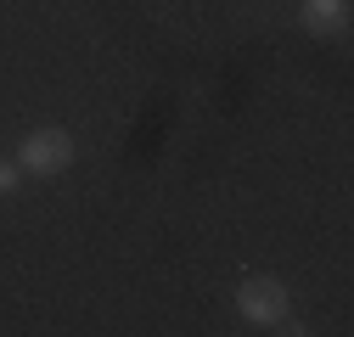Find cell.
Here are the masks:
<instances>
[{"label":"cell","instance_id":"obj_1","mask_svg":"<svg viewBox=\"0 0 354 337\" xmlns=\"http://www.w3.org/2000/svg\"><path fill=\"white\" fill-rule=\"evenodd\" d=\"M73 163V135L68 130H28L23 135V146H17V168L23 175H39V180H51V175H62V168Z\"/></svg>","mask_w":354,"mask_h":337},{"label":"cell","instance_id":"obj_2","mask_svg":"<svg viewBox=\"0 0 354 337\" xmlns=\"http://www.w3.org/2000/svg\"><path fill=\"white\" fill-rule=\"evenodd\" d=\"M236 315L253 320V326H281L287 320V287L270 281V276H248L236 287Z\"/></svg>","mask_w":354,"mask_h":337},{"label":"cell","instance_id":"obj_3","mask_svg":"<svg viewBox=\"0 0 354 337\" xmlns=\"http://www.w3.org/2000/svg\"><path fill=\"white\" fill-rule=\"evenodd\" d=\"M298 23H304L309 34H315V39H326V34H343V23H348V0H304Z\"/></svg>","mask_w":354,"mask_h":337},{"label":"cell","instance_id":"obj_4","mask_svg":"<svg viewBox=\"0 0 354 337\" xmlns=\"http://www.w3.org/2000/svg\"><path fill=\"white\" fill-rule=\"evenodd\" d=\"M23 186V168H17V157H0V197H12Z\"/></svg>","mask_w":354,"mask_h":337}]
</instances>
